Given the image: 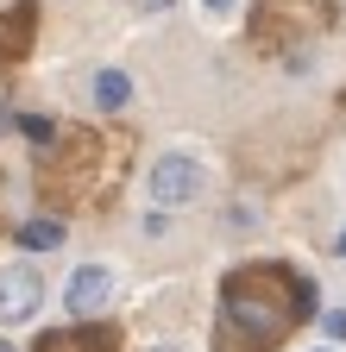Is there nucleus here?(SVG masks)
Wrapping results in <instances>:
<instances>
[{
  "instance_id": "obj_5",
  "label": "nucleus",
  "mask_w": 346,
  "mask_h": 352,
  "mask_svg": "<svg viewBox=\"0 0 346 352\" xmlns=\"http://www.w3.org/2000/svg\"><path fill=\"white\" fill-rule=\"evenodd\" d=\"M107 296H113V271H107V264H76V277L63 283V308H69V321L101 315Z\"/></svg>"
},
{
  "instance_id": "obj_6",
  "label": "nucleus",
  "mask_w": 346,
  "mask_h": 352,
  "mask_svg": "<svg viewBox=\"0 0 346 352\" xmlns=\"http://www.w3.org/2000/svg\"><path fill=\"white\" fill-rule=\"evenodd\" d=\"M38 308H45V277H38L32 264L0 271V321H32Z\"/></svg>"
},
{
  "instance_id": "obj_1",
  "label": "nucleus",
  "mask_w": 346,
  "mask_h": 352,
  "mask_svg": "<svg viewBox=\"0 0 346 352\" xmlns=\"http://www.w3.org/2000/svg\"><path fill=\"white\" fill-rule=\"evenodd\" d=\"M315 315V283L296 264L258 258L221 277V315H214V352H277Z\"/></svg>"
},
{
  "instance_id": "obj_7",
  "label": "nucleus",
  "mask_w": 346,
  "mask_h": 352,
  "mask_svg": "<svg viewBox=\"0 0 346 352\" xmlns=\"http://www.w3.org/2000/svg\"><path fill=\"white\" fill-rule=\"evenodd\" d=\"M120 340H126V333H120L113 321H89V327L69 321V327H51L32 352H120Z\"/></svg>"
},
{
  "instance_id": "obj_17",
  "label": "nucleus",
  "mask_w": 346,
  "mask_h": 352,
  "mask_svg": "<svg viewBox=\"0 0 346 352\" xmlns=\"http://www.w3.org/2000/svg\"><path fill=\"white\" fill-rule=\"evenodd\" d=\"M0 352H13V346H0Z\"/></svg>"
},
{
  "instance_id": "obj_3",
  "label": "nucleus",
  "mask_w": 346,
  "mask_h": 352,
  "mask_svg": "<svg viewBox=\"0 0 346 352\" xmlns=\"http://www.w3.org/2000/svg\"><path fill=\"white\" fill-rule=\"evenodd\" d=\"M334 25V0H258L252 7V44L258 51H296L302 38Z\"/></svg>"
},
{
  "instance_id": "obj_13",
  "label": "nucleus",
  "mask_w": 346,
  "mask_h": 352,
  "mask_svg": "<svg viewBox=\"0 0 346 352\" xmlns=\"http://www.w3.org/2000/svg\"><path fill=\"white\" fill-rule=\"evenodd\" d=\"M202 7H208V13H233L239 0H202Z\"/></svg>"
},
{
  "instance_id": "obj_16",
  "label": "nucleus",
  "mask_w": 346,
  "mask_h": 352,
  "mask_svg": "<svg viewBox=\"0 0 346 352\" xmlns=\"http://www.w3.org/2000/svg\"><path fill=\"white\" fill-rule=\"evenodd\" d=\"M315 352H334V346H315Z\"/></svg>"
},
{
  "instance_id": "obj_14",
  "label": "nucleus",
  "mask_w": 346,
  "mask_h": 352,
  "mask_svg": "<svg viewBox=\"0 0 346 352\" xmlns=\"http://www.w3.org/2000/svg\"><path fill=\"white\" fill-rule=\"evenodd\" d=\"M139 7H177V0H139Z\"/></svg>"
},
{
  "instance_id": "obj_15",
  "label": "nucleus",
  "mask_w": 346,
  "mask_h": 352,
  "mask_svg": "<svg viewBox=\"0 0 346 352\" xmlns=\"http://www.w3.org/2000/svg\"><path fill=\"white\" fill-rule=\"evenodd\" d=\"M151 352H183V346H151Z\"/></svg>"
},
{
  "instance_id": "obj_8",
  "label": "nucleus",
  "mask_w": 346,
  "mask_h": 352,
  "mask_svg": "<svg viewBox=\"0 0 346 352\" xmlns=\"http://www.w3.org/2000/svg\"><path fill=\"white\" fill-rule=\"evenodd\" d=\"M38 38V7L32 0H7L0 7V63H19Z\"/></svg>"
},
{
  "instance_id": "obj_4",
  "label": "nucleus",
  "mask_w": 346,
  "mask_h": 352,
  "mask_svg": "<svg viewBox=\"0 0 346 352\" xmlns=\"http://www.w3.org/2000/svg\"><path fill=\"white\" fill-rule=\"evenodd\" d=\"M202 195V164L195 157H158L151 164V201L158 208H189Z\"/></svg>"
},
{
  "instance_id": "obj_11",
  "label": "nucleus",
  "mask_w": 346,
  "mask_h": 352,
  "mask_svg": "<svg viewBox=\"0 0 346 352\" xmlns=\"http://www.w3.org/2000/svg\"><path fill=\"white\" fill-rule=\"evenodd\" d=\"M13 132H19V139H32L38 151H51V139H57V126H51L45 113H19V120H13Z\"/></svg>"
},
{
  "instance_id": "obj_12",
  "label": "nucleus",
  "mask_w": 346,
  "mask_h": 352,
  "mask_svg": "<svg viewBox=\"0 0 346 352\" xmlns=\"http://www.w3.org/2000/svg\"><path fill=\"white\" fill-rule=\"evenodd\" d=\"M321 327H327L334 346H346V308H327V321H321Z\"/></svg>"
},
{
  "instance_id": "obj_2",
  "label": "nucleus",
  "mask_w": 346,
  "mask_h": 352,
  "mask_svg": "<svg viewBox=\"0 0 346 352\" xmlns=\"http://www.w3.org/2000/svg\"><path fill=\"white\" fill-rule=\"evenodd\" d=\"M133 157V139L120 132H69V139H51L45 151V195L63 208H89L107 195L113 170Z\"/></svg>"
},
{
  "instance_id": "obj_10",
  "label": "nucleus",
  "mask_w": 346,
  "mask_h": 352,
  "mask_svg": "<svg viewBox=\"0 0 346 352\" xmlns=\"http://www.w3.org/2000/svg\"><path fill=\"white\" fill-rule=\"evenodd\" d=\"M126 101H133V76H126V69H101L95 76V107L101 113H120Z\"/></svg>"
},
{
  "instance_id": "obj_9",
  "label": "nucleus",
  "mask_w": 346,
  "mask_h": 352,
  "mask_svg": "<svg viewBox=\"0 0 346 352\" xmlns=\"http://www.w3.org/2000/svg\"><path fill=\"white\" fill-rule=\"evenodd\" d=\"M13 245H19V252H57V245H63V220H57V214L25 220V227H13Z\"/></svg>"
}]
</instances>
